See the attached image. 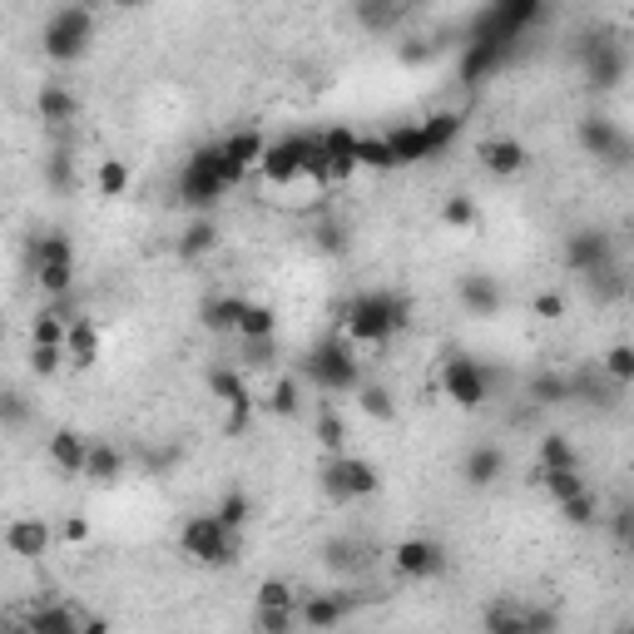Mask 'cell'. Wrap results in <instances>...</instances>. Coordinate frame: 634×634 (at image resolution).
Instances as JSON below:
<instances>
[{"label":"cell","instance_id":"cell-1","mask_svg":"<svg viewBox=\"0 0 634 634\" xmlns=\"http://www.w3.org/2000/svg\"><path fill=\"white\" fill-rule=\"evenodd\" d=\"M407 323H411V302L402 298V292H387V288L357 292L343 308V333L352 337L357 347H387Z\"/></svg>","mask_w":634,"mask_h":634},{"label":"cell","instance_id":"cell-2","mask_svg":"<svg viewBox=\"0 0 634 634\" xmlns=\"http://www.w3.org/2000/svg\"><path fill=\"white\" fill-rule=\"evenodd\" d=\"M302 376H308L318 392H327V397H337V392H357L362 387V357H357V343L347 333L323 337V343L302 357Z\"/></svg>","mask_w":634,"mask_h":634},{"label":"cell","instance_id":"cell-3","mask_svg":"<svg viewBox=\"0 0 634 634\" xmlns=\"http://www.w3.org/2000/svg\"><path fill=\"white\" fill-rule=\"evenodd\" d=\"M89 40H95V15H89L85 0L60 5L40 31V50H45V60H55V65H75L80 55L89 50Z\"/></svg>","mask_w":634,"mask_h":634},{"label":"cell","instance_id":"cell-4","mask_svg":"<svg viewBox=\"0 0 634 634\" xmlns=\"http://www.w3.org/2000/svg\"><path fill=\"white\" fill-rule=\"evenodd\" d=\"M224 189H234L228 183V164H224V144H204V149L189 154V164H183L179 174V199L194 214H208V208L224 199Z\"/></svg>","mask_w":634,"mask_h":634},{"label":"cell","instance_id":"cell-5","mask_svg":"<svg viewBox=\"0 0 634 634\" xmlns=\"http://www.w3.org/2000/svg\"><path fill=\"white\" fill-rule=\"evenodd\" d=\"M179 550L208 570H224V565H234V555H238V530L224 526L218 511H204V516H189L179 526Z\"/></svg>","mask_w":634,"mask_h":634},{"label":"cell","instance_id":"cell-6","mask_svg":"<svg viewBox=\"0 0 634 634\" xmlns=\"http://www.w3.org/2000/svg\"><path fill=\"white\" fill-rule=\"evenodd\" d=\"M318 486H323L327 501L337 505H352V501H367V495L382 491V471H376L367 456H352V452H337L333 462L318 471Z\"/></svg>","mask_w":634,"mask_h":634},{"label":"cell","instance_id":"cell-7","mask_svg":"<svg viewBox=\"0 0 634 634\" xmlns=\"http://www.w3.org/2000/svg\"><path fill=\"white\" fill-rule=\"evenodd\" d=\"M491 392H495V372L486 362H476V357H446L441 362V397L452 407L476 411L491 402Z\"/></svg>","mask_w":634,"mask_h":634},{"label":"cell","instance_id":"cell-8","mask_svg":"<svg viewBox=\"0 0 634 634\" xmlns=\"http://www.w3.org/2000/svg\"><path fill=\"white\" fill-rule=\"evenodd\" d=\"M511 45H516V35H505L501 25H495V15L486 11L481 21L471 25V40H466V55H462V80H466V85H481L491 70H501L505 55H511Z\"/></svg>","mask_w":634,"mask_h":634},{"label":"cell","instance_id":"cell-9","mask_svg":"<svg viewBox=\"0 0 634 634\" xmlns=\"http://www.w3.org/2000/svg\"><path fill=\"white\" fill-rule=\"evenodd\" d=\"M575 140H581V149L600 164H630V140L620 134V124H614L610 115H585L581 124H575Z\"/></svg>","mask_w":634,"mask_h":634},{"label":"cell","instance_id":"cell-10","mask_svg":"<svg viewBox=\"0 0 634 634\" xmlns=\"http://www.w3.org/2000/svg\"><path fill=\"white\" fill-rule=\"evenodd\" d=\"M392 570H397L402 581H436L441 570H446V550L427 536H407L392 550Z\"/></svg>","mask_w":634,"mask_h":634},{"label":"cell","instance_id":"cell-11","mask_svg":"<svg viewBox=\"0 0 634 634\" xmlns=\"http://www.w3.org/2000/svg\"><path fill=\"white\" fill-rule=\"evenodd\" d=\"M312 144H318V134H288V140H268V154H263L259 174L268 183H292L302 179V159L312 154Z\"/></svg>","mask_w":634,"mask_h":634},{"label":"cell","instance_id":"cell-12","mask_svg":"<svg viewBox=\"0 0 634 634\" xmlns=\"http://www.w3.org/2000/svg\"><path fill=\"white\" fill-rule=\"evenodd\" d=\"M208 392L228 407V431H248V417H253V392H248V376L238 367H214L208 372Z\"/></svg>","mask_w":634,"mask_h":634},{"label":"cell","instance_id":"cell-13","mask_svg":"<svg viewBox=\"0 0 634 634\" xmlns=\"http://www.w3.org/2000/svg\"><path fill=\"white\" fill-rule=\"evenodd\" d=\"M614 259L610 238L600 234V228H575V234L565 238V268L581 273V278H595V273H605Z\"/></svg>","mask_w":634,"mask_h":634},{"label":"cell","instance_id":"cell-14","mask_svg":"<svg viewBox=\"0 0 634 634\" xmlns=\"http://www.w3.org/2000/svg\"><path fill=\"white\" fill-rule=\"evenodd\" d=\"M481 624L491 634H536V630H550L555 614H550V610H526V605H516V600H495L491 610L481 614Z\"/></svg>","mask_w":634,"mask_h":634},{"label":"cell","instance_id":"cell-15","mask_svg":"<svg viewBox=\"0 0 634 634\" xmlns=\"http://www.w3.org/2000/svg\"><path fill=\"white\" fill-rule=\"evenodd\" d=\"M581 60H585V80L595 89H614L624 80V50L605 35H595L590 45H581Z\"/></svg>","mask_w":634,"mask_h":634},{"label":"cell","instance_id":"cell-16","mask_svg":"<svg viewBox=\"0 0 634 634\" xmlns=\"http://www.w3.org/2000/svg\"><path fill=\"white\" fill-rule=\"evenodd\" d=\"M476 159H481V169L495 174V179H516V174H526L530 149L521 140H511V134H495V140L476 144Z\"/></svg>","mask_w":634,"mask_h":634},{"label":"cell","instance_id":"cell-17","mask_svg":"<svg viewBox=\"0 0 634 634\" xmlns=\"http://www.w3.org/2000/svg\"><path fill=\"white\" fill-rule=\"evenodd\" d=\"M0 540H5V550H11L15 560H40L45 550L55 546V530H50V521H40V516H21L5 526Z\"/></svg>","mask_w":634,"mask_h":634},{"label":"cell","instance_id":"cell-18","mask_svg":"<svg viewBox=\"0 0 634 634\" xmlns=\"http://www.w3.org/2000/svg\"><path fill=\"white\" fill-rule=\"evenodd\" d=\"M89 446H95V441L80 436L75 427H60V431H50V446H45V456H50V466L60 476H85Z\"/></svg>","mask_w":634,"mask_h":634},{"label":"cell","instance_id":"cell-19","mask_svg":"<svg viewBox=\"0 0 634 634\" xmlns=\"http://www.w3.org/2000/svg\"><path fill=\"white\" fill-rule=\"evenodd\" d=\"M263 154H268V140L259 130H238L224 140V164H228V183H243L248 169H259Z\"/></svg>","mask_w":634,"mask_h":634},{"label":"cell","instance_id":"cell-20","mask_svg":"<svg viewBox=\"0 0 634 634\" xmlns=\"http://www.w3.org/2000/svg\"><path fill=\"white\" fill-rule=\"evenodd\" d=\"M456 298H462V308L476 312V318H495V312H501V283H495L491 273H466V278L456 283Z\"/></svg>","mask_w":634,"mask_h":634},{"label":"cell","instance_id":"cell-21","mask_svg":"<svg viewBox=\"0 0 634 634\" xmlns=\"http://www.w3.org/2000/svg\"><path fill=\"white\" fill-rule=\"evenodd\" d=\"M347 614H352V600H347V595H302V605H298V620L308 624V630H333Z\"/></svg>","mask_w":634,"mask_h":634},{"label":"cell","instance_id":"cell-22","mask_svg":"<svg viewBox=\"0 0 634 634\" xmlns=\"http://www.w3.org/2000/svg\"><path fill=\"white\" fill-rule=\"evenodd\" d=\"M491 15H495V25H501L505 35H526L530 25L546 15V0H491Z\"/></svg>","mask_w":634,"mask_h":634},{"label":"cell","instance_id":"cell-23","mask_svg":"<svg viewBox=\"0 0 634 634\" xmlns=\"http://www.w3.org/2000/svg\"><path fill=\"white\" fill-rule=\"evenodd\" d=\"M462 471H466V481H471V486H495L505 476V452L481 441V446H471V452H466Z\"/></svg>","mask_w":634,"mask_h":634},{"label":"cell","instance_id":"cell-24","mask_svg":"<svg viewBox=\"0 0 634 634\" xmlns=\"http://www.w3.org/2000/svg\"><path fill=\"white\" fill-rule=\"evenodd\" d=\"M35 115H40V124H70V119H80V99L65 85H40Z\"/></svg>","mask_w":634,"mask_h":634},{"label":"cell","instance_id":"cell-25","mask_svg":"<svg viewBox=\"0 0 634 634\" xmlns=\"http://www.w3.org/2000/svg\"><path fill=\"white\" fill-rule=\"evenodd\" d=\"M119 476H124V452H119L115 441H95V446H89V462H85V481L115 486Z\"/></svg>","mask_w":634,"mask_h":634},{"label":"cell","instance_id":"cell-26","mask_svg":"<svg viewBox=\"0 0 634 634\" xmlns=\"http://www.w3.org/2000/svg\"><path fill=\"white\" fill-rule=\"evenodd\" d=\"M80 620H85V610H65V605H40V610H31L25 630H31V634H80Z\"/></svg>","mask_w":634,"mask_h":634},{"label":"cell","instance_id":"cell-27","mask_svg":"<svg viewBox=\"0 0 634 634\" xmlns=\"http://www.w3.org/2000/svg\"><path fill=\"white\" fill-rule=\"evenodd\" d=\"M387 140H392V154H397V169H411V164L431 159V144H427L421 124H397V130H387Z\"/></svg>","mask_w":634,"mask_h":634},{"label":"cell","instance_id":"cell-28","mask_svg":"<svg viewBox=\"0 0 634 634\" xmlns=\"http://www.w3.org/2000/svg\"><path fill=\"white\" fill-rule=\"evenodd\" d=\"M65 352L75 367H95L99 362V327L89 318H70V337H65Z\"/></svg>","mask_w":634,"mask_h":634},{"label":"cell","instance_id":"cell-29","mask_svg":"<svg viewBox=\"0 0 634 634\" xmlns=\"http://www.w3.org/2000/svg\"><path fill=\"white\" fill-rule=\"evenodd\" d=\"M268 337H278V312L263 302H248L238 318V343H268Z\"/></svg>","mask_w":634,"mask_h":634},{"label":"cell","instance_id":"cell-30","mask_svg":"<svg viewBox=\"0 0 634 634\" xmlns=\"http://www.w3.org/2000/svg\"><path fill=\"white\" fill-rule=\"evenodd\" d=\"M243 308H248V298H208L199 318H204L208 333H228V337H238V318H243Z\"/></svg>","mask_w":634,"mask_h":634},{"label":"cell","instance_id":"cell-31","mask_svg":"<svg viewBox=\"0 0 634 634\" xmlns=\"http://www.w3.org/2000/svg\"><path fill=\"white\" fill-rule=\"evenodd\" d=\"M462 124H466V119L456 115V109H441V115L421 119V130H427V144H431V159L452 149V144H456V134H462Z\"/></svg>","mask_w":634,"mask_h":634},{"label":"cell","instance_id":"cell-32","mask_svg":"<svg viewBox=\"0 0 634 634\" xmlns=\"http://www.w3.org/2000/svg\"><path fill=\"white\" fill-rule=\"evenodd\" d=\"M357 411L387 427V421H397V397H392L387 387H376V382H362V387H357Z\"/></svg>","mask_w":634,"mask_h":634},{"label":"cell","instance_id":"cell-33","mask_svg":"<svg viewBox=\"0 0 634 634\" xmlns=\"http://www.w3.org/2000/svg\"><path fill=\"white\" fill-rule=\"evenodd\" d=\"M214 248H218V228H214V218H208V214H199L194 224L183 228L179 253H183V259H204V253H214Z\"/></svg>","mask_w":634,"mask_h":634},{"label":"cell","instance_id":"cell-34","mask_svg":"<svg viewBox=\"0 0 634 634\" xmlns=\"http://www.w3.org/2000/svg\"><path fill=\"white\" fill-rule=\"evenodd\" d=\"M357 164H362V169H372V174L397 169V154H392L387 134H362V140H357Z\"/></svg>","mask_w":634,"mask_h":634},{"label":"cell","instance_id":"cell-35","mask_svg":"<svg viewBox=\"0 0 634 634\" xmlns=\"http://www.w3.org/2000/svg\"><path fill=\"white\" fill-rule=\"evenodd\" d=\"M312 436H318V446H323L327 456L347 452V421L337 417L333 407H318V421H312Z\"/></svg>","mask_w":634,"mask_h":634},{"label":"cell","instance_id":"cell-36","mask_svg":"<svg viewBox=\"0 0 634 634\" xmlns=\"http://www.w3.org/2000/svg\"><path fill=\"white\" fill-rule=\"evenodd\" d=\"M540 491H546L555 505L570 501V495H581V491H585L581 466H555V471H540Z\"/></svg>","mask_w":634,"mask_h":634},{"label":"cell","instance_id":"cell-37","mask_svg":"<svg viewBox=\"0 0 634 634\" xmlns=\"http://www.w3.org/2000/svg\"><path fill=\"white\" fill-rule=\"evenodd\" d=\"M263 407L273 411V417H298L302 411V382L298 376H278L268 387V397H263Z\"/></svg>","mask_w":634,"mask_h":634},{"label":"cell","instance_id":"cell-38","mask_svg":"<svg viewBox=\"0 0 634 634\" xmlns=\"http://www.w3.org/2000/svg\"><path fill=\"white\" fill-rule=\"evenodd\" d=\"M575 397V382H570L565 372H540L536 382H530V402H540V407H560V402Z\"/></svg>","mask_w":634,"mask_h":634},{"label":"cell","instance_id":"cell-39","mask_svg":"<svg viewBox=\"0 0 634 634\" xmlns=\"http://www.w3.org/2000/svg\"><path fill=\"white\" fill-rule=\"evenodd\" d=\"M560 516H565V526H575V530H590L595 521H600V501H595V491L585 486L581 495H570V501H560L555 505Z\"/></svg>","mask_w":634,"mask_h":634},{"label":"cell","instance_id":"cell-40","mask_svg":"<svg viewBox=\"0 0 634 634\" xmlns=\"http://www.w3.org/2000/svg\"><path fill=\"white\" fill-rule=\"evenodd\" d=\"M95 189H99V199H124V194H130V164H124V159H99Z\"/></svg>","mask_w":634,"mask_h":634},{"label":"cell","instance_id":"cell-41","mask_svg":"<svg viewBox=\"0 0 634 634\" xmlns=\"http://www.w3.org/2000/svg\"><path fill=\"white\" fill-rule=\"evenodd\" d=\"M441 224L456 228V234H466V228L481 224V208H476V199H471V194H452L446 204H441Z\"/></svg>","mask_w":634,"mask_h":634},{"label":"cell","instance_id":"cell-42","mask_svg":"<svg viewBox=\"0 0 634 634\" xmlns=\"http://www.w3.org/2000/svg\"><path fill=\"white\" fill-rule=\"evenodd\" d=\"M35 283H40V292H50V298H65V292L75 288V263H35Z\"/></svg>","mask_w":634,"mask_h":634},{"label":"cell","instance_id":"cell-43","mask_svg":"<svg viewBox=\"0 0 634 634\" xmlns=\"http://www.w3.org/2000/svg\"><path fill=\"white\" fill-rule=\"evenodd\" d=\"M555 466H581V456L560 431H546L540 436V471H555Z\"/></svg>","mask_w":634,"mask_h":634},{"label":"cell","instance_id":"cell-44","mask_svg":"<svg viewBox=\"0 0 634 634\" xmlns=\"http://www.w3.org/2000/svg\"><path fill=\"white\" fill-rule=\"evenodd\" d=\"M65 362H70L65 343H31V372L35 376H55Z\"/></svg>","mask_w":634,"mask_h":634},{"label":"cell","instance_id":"cell-45","mask_svg":"<svg viewBox=\"0 0 634 634\" xmlns=\"http://www.w3.org/2000/svg\"><path fill=\"white\" fill-rule=\"evenodd\" d=\"M214 511H218V521L234 526V530H243L248 521H253V501H248V491H224V501H218Z\"/></svg>","mask_w":634,"mask_h":634},{"label":"cell","instance_id":"cell-46","mask_svg":"<svg viewBox=\"0 0 634 634\" xmlns=\"http://www.w3.org/2000/svg\"><path fill=\"white\" fill-rule=\"evenodd\" d=\"M31 259L35 263H75V248H70L65 234H40L31 248Z\"/></svg>","mask_w":634,"mask_h":634},{"label":"cell","instance_id":"cell-47","mask_svg":"<svg viewBox=\"0 0 634 634\" xmlns=\"http://www.w3.org/2000/svg\"><path fill=\"white\" fill-rule=\"evenodd\" d=\"M605 376H610L614 387H630L634 382V343H620L605 352Z\"/></svg>","mask_w":634,"mask_h":634},{"label":"cell","instance_id":"cell-48","mask_svg":"<svg viewBox=\"0 0 634 634\" xmlns=\"http://www.w3.org/2000/svg\"><path fill=\"white\" fill-rule=\"evenodd\" d=\"M402 5H407V0H357V15H362V25H372V31H387V25L397 21Z\"/></svg>","mask_w":634,"mask_h":634},{"label":"cell","instance_id":"cell-49","mask_svg":"<svg viewBox=\"0 0 634 634\" xmlns=\"http://www.w3.org/2000/svg\"><path fill=\"white\" fill-rule=\"evenodd\" d=\"M357 140H362V134L347 130V124H333V130H323L327 159H357Z\"/></svg>","mask_w":634,"mask_h":634},{"label":"cell","instance_id":"cell-50","mask_svg":"<svg viewBox=\"0 0 634 634\" xmlns=\"http://www.w3.org/2000/svg\"><path fill=\"white\" fill-rule=\"evenodd\" d=\"M65 337H70V323L60 312H40L31 323V343H65Z\"/></svg>","mask_w":634,"mask_h":634},{"label":"cell","instance_id":"cell-51","mask_svg":"<svg viewBox=\"0 0 634 634\" xmlns=\"http://www.w3.org/2000/svg\"><path fill=\"white\" fill-rule=\"evenodd\" d=\"M259 605H283V610H298L302 595L292 590L288 581H263V585H259Z\"/></svg>","mask_w":634,"mask_h":634},{"label":"cell","instance_id":"cell-52","mask_svg":"<svg viewBox=\"0 0 634 634\" xmlns=\"http://www.w3.org/2000/svg\"><path fill=\"white\" fill-rule=\"evenodd\" d=\"M298 624V610H283V605H259V630L263 634H283Z\"/></svg>","mask_w":634,"mask_h":634},{"label":"cell","instance_id":"cell-53","mask_svg":"<svg viewBox=\"0 0 634 634\" xmlns=\"http://www.w3.org/2000/svg\"><path fill=\"white\" fill-rule=\"evenodd\" d=\"M530 308H536V318H546V323L565 318V298H560V292H540V298L530 302Z\"/></svg>","mask_w":634,"mask_h":634},{"label":"cell","instance_id":"cell-54","mask_svg":"<svg viewBox=\"0 0 634 634\" xmlns=\"http://www.w3.org/2000/svg\"><path fill=\"white\" fill-rule=\"evenodd\" d=\"M60 540H65V546H85V540H89V521L85 516H70L65 526H60Z\"/></svg>","mask_w":634,"mask_h":634},{"label":"cell","instance_id":"cell-55","mask_svg":"<svg viewBox=\"0 0 634 634\" xmlns=\"http://www.w3.org/2000/svg\"><path fill=\"white\" fill-rule=\"evenodd\" d=\"M119 11H140V5H149V0H115Z\"/></svg>","mask_w":634,"mask_h":634},{"label":"cell","instance_id":"cell-56","mask_svg":"<svg viewBox=\"0 0 634 634\" xmlns=\"http://www.w3.org/2000/svg\"><path fill=\"white\" fill-rule=\"evenodd\" d=\"M624 555L634 560V530H630V536H624Z\"/></svg>","mask_w":634,"mask_h":634},{"label":"cell","instance_id":"cell-57","mask_svg":"<svg viewBox=\"0 0 634 634\" xmlns=\"http://www.w3.org/2000/svg\"><path fill=\"white\" fill-rule=\"evenodd\" d=\"M407 5H431V0H407Z\"/></svg>","mask_w":634,"mask_h":634},{"label":"cell","instance_id":"cell-58","mask_svg":"<svg viewBox=\"0 0 634 634\" xmlns=\"http://www.w3.org/2000/svg\"><path fill=\"white\" fill-rule=\"evenodd\" d=\"M630 234H634V224H630Z\"/></svg>","mask_w":634,"mask_h":634}]
</instances>
